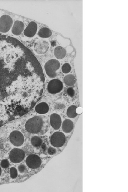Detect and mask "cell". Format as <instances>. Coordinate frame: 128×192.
Masks as SVG:
<instances>
[{"label": "cell", "instance_id": "52a82bcc", "mask_svg": "<svg viewBox=\"0 0 128 192\" xmlns=\"http://www.w3.org/2000/svg\"><path fill=\"white\" fill-rule=\"evenodd\" d=\"M63 87V83L59 79H53L48 83L47 90L50 94H55L62 91Z\"/></svg>", "mask_w": 128, "mask_h": 192}, {"label": "cell", "instance_id": "44dd1931", "mask_svg": "<svg viewBox=\"0 0 128 192\" xmlns=\"http://www.w3.org/2000/svg\"><path fill=\"white\" fill-rule=\"evenodd\" d=\"M71 70L70 65L68 63L64 64L62 66V70L63 73L67 74L70 72Z\"/></svg>", "mask_w": 128, "mask_h": 192}, {"label": "cell", "instance_id": "e0dca14e", "mask_svg": "<svg viewBox=\"0 0 128 192\" xmlns=\"http://www.w3.org/2000/svg\"><path fill=\"white\" fill-rule=\"evenodd\" d=\"M64 81L66 86H71L75 84L76 79L75 76L71 74H70L64 77Z\"/></svg>", "mask_w": 128, "mask_h": 192}, {"label": "cell", "instance_id": "d6986e66", "mask_svg": "<svg viewBox=\"0 0 128 192\" xmlns=\"http://www.w3.org/2000/svg\"><path fill=\"white\" fill-rule=\"evenodd\" d=\"M76 109L77 107L75 105H72L69 107L66 111L68 117L70 118H74L77 116L78 114L76 112Z\"/></svg>", "mask_w": 128, "mask_h": 192}, {"label": "cell", "instance_id": "4fadbf2b", "mask_svg": "<svg viewBox=\"0 0 128 192\" xmlns=\"http://www.w3.org/2000/svg\"><path fill=\"white\" fill-rule=\"evenodd\" d=\"M24 25L23 22L19 20L15 22L12 31L13 34L15 35H19L24 30Z\"/></svg>", "mask_w": 128, "mask_h": 192}, {"label": "cell", "instance_id": "7c38bea8", "mask_svg": "<svg viewBox=\"0 0 128 192\" xmlns=\"http://www.w3.org/2000/svg\"><path fill=\"white\" fill-rule=\"evenodd\" d=\"M50 124L54 129H59L62 124V119L60 115L56 113L51 114L50 117Z\"/></svg>", "mask_w": 128, "mask_h": 192}, {"label": "cell", "instance_id": "5b68a950", "mask_svg": "<svg viewBox=\"0 0 128 192\" xmlns=\"http://www.w3.org/2000/svg\"><path fill=\"white\" fill-rule=\"evenodd\" d=\"M25 154L24 151L19 148H14L11 150L9 153L10 160L14 163H18L24 160Z\"/></svg>", "mask_w": 128, "mask_h": 192}, {"label": "cell", "instance_id": "d4e9b609", "mask_svg": "<svg viewBox=\"0 0 128 192\" xmlns=\"http://www.w3.org/2000/svg\"><path fill=\"white\" fill-rule=\"evenodd\" d=\"M67 93L68 95L71 97H72L75 95V91L72 88H70L68 89Z\"/></svg>", "mask_w": 128, "mask_h": 192}, {"label": "cell", "instance_id": "3957f363", "mask_svg": "<svg viewBox=\"0 0 128 192\" xmlns=\"http://www.w3.org/2000/svg\"><path fill=\"white\" fill-rule=\"evenodd\" d=\"M60 66V64L56 60H50L46 63L45 70L47 75L51 78H54L57 75V71Z\"/></svg>", "mask_w": 128, "mask_h": 192}, {"label": "cell", "instance_id": "2e32d148", "mask_svg": "<svg viewBox=\"0 0 128 192\" xmlns=\"http://www.w3.org/2000/svg\"><path fill=\"white\" fill-rule=\"evenodd\" d=\"M66 55V51L64 48L58 47L55 48L54 55L55 57L58 59H62L65 57Z\"/></svg>", "mask_w": 128, "mask_h": 192}, {"label": "cell", "instance_id": "484cf974", "mask_svg": "<svg viewBox=\"0 0 128 192\" xmlns=\"http://www.w3.org/2000/svg\"><path fill=\"white\" fill-rule=\"evenodd\" d=\"M48 153L50 155H53L56 153V150L53 147H50L48 150Z\"/></svg>", "mask_w": 128, "mask_h": 192}, {"label": "cell", "instance_id": "4316f807", "mask_svg": "<svg viewBox=\"0 0 128 192\" xmlns=\"http://www.w3.org/2000/svg\"><path fill=\"white\" fill-rule=\"evenodd\" d=\"M2 173V170L1 167H0V176H1Z\"/></svg>", "mask_w": 128, "mask_h": 192}, {"label": "cell", "instance_id": "7402d4cb", "mask_svg": "<svg viewBox=\"0 0 128 192\" xmlns=\"http://www.w3.org/2000/svg\"><path fill=\"white\" fill-rule=\"evenodd\" d=\"M11 177L12 179L16 178L17 176V171L16 168L14 167H12L10 170Z\"/></svg>", "mask_w": 128, "mask_h": 192}, {"label": "cell", "instance_id": "8fae6325", "mask_svg": "<svg viewBox=\"0 0 128 192\" xmlns=\"http://www.w3.org/2000/svg\"><path fill=\"white\" fill-rule=\"evenodd\" d=\"M37 24L34 22H32L28 24L24 31V34L25 36L29 37H34L37 32Z\"/></svg>", "mask_w": 128, "mask_h": 192}, {"label": "cell", "instance_id": "cb8c5ba5", "mask_svg": "<svg viewBox=\"0 0 128 192\" xmlns=\"http://www.w3.org/2000/svg\"><path fill=\"white\" fill-rule=\"evenodd\" d=\"M18 170L20 173H24L26 170V167L24 165L22 164L19 166L18 167Z\"/></svg>", "mask_w": 128, "mask_h": 192}, {"label": "cell", "instance_id": "ffe728a7", "mask_svg": "<svg viewBox=\"0 0 128 192\" xmlns=\"http://www.w3.org/2000/svg\"><path fill=\"white\" fill-rule=\"evenodd\" d=\"M32 145L35 147L41 146L42 144V140L40 137L37 136H33L31 140Z\"/></svg>", "mask_w": 128, "mask_h": 192}, {"label": "cell", "instance_id": "ac0fdd59", "mask_svg": "<svg viewBox=\"0 0 128 192\" xmlns=\"http://www.w3.org/2000/svg\"><path fill=\"white\" fill-rule=\"evenodd\" d=\"M52 35L51 30L47 27L42 28L38 32V35L42 38H46L50 37Z\"/></svg>", "mask_w": 128, "mask_h": 192}, {"label": "cell", "instance_id": "ba28073f", "mask_svg": "<svg viewBox=\"0 0 128 192\" xmlns=\"http://www.w3.org/2000/svg\"><path fill=\"white\" fill-rule=\"evenodd\" d=\"M13 24L12 20L8 15H4L0 18V32L6 33L9 31Z\"/></svg>", "mask_w": 128, "mask_h": 192}, {"label": "cell", "instance_id": "277c9868", "mask_svg": "<svg viewBox=\"0 0 128 192\" xmlns=\"http://www.w3.org/2000/svg\"><path fill=\"white\" fill-rule=\"evenodd\" d=\"M66 141L65 134L62 132H56L54 133L51 136L50 142L53 146L56 148L62 147Z\"/></svg>", "mask_w": 128, "mask_h": 192}, {"label": "cell", "instance_id": "7a4b0ae2", "mask_svg": "<svg viewBox=\"0 0 128 192\" xmlns=\"http://www.w3.org/2000/svg\"><path fill=\"white\" fill-rule=\"evenodd\" d=\"M25 127L27 131L31 134L42 135L49 130L50 122L45 116H36L27 120Z\"/></svg>", "mask_w": 128, "mask_h": 192}, {"label": "cell", "instance_id": "9a60e30c", "mask_svg": "<svg viewBox=\"0 0 128 192\" xmlns=\"http://www.w3.org/2000/svg\"><path fill=\"white\" fill-rule=\"evenodd\" d=\"M74 127L73 122L70 119H66L62 125V129L64 132L69 133L72 131Z\"/></svg>", "mask_w": 128, "mask_h": 192}, {"label": "cell", "instance_id": "8992f818", "mask_svg": "<svg viewBox=\"0 0 128 192\" xmlns=\"http://www.w3.org/2000/svg\"><path fill=\"white\" fill-rule=\"evenodd\" d=\"M10 142L16 147L21 146L24 142V137L22 133L18 130H15L10 135Z\"/></svg>", "mask_w": 128, "mask_h": 192}, {"label": "cell", "instance_id": "603a6c76", "mask_svg": "<svg viewBox=\"0 0 128 192\" xmlns=\"http://www.w3.org/2000/svg\"><path fill=\"white\" fill-rule=\"evenodd\" d=\"M1 165V167L3 168H7L9 167V163L8 160L5 159L2 160Z\"/></svg>", "mask_w": 128, "mask_h": 192}, {"label": "cell", "instance_id": "6da1fadb", "mask_svg": "<svg viewBox=\"0 0 128 192\" xmlns=\"http://www.w3.org/2000/svg\"><path fill=\"white\" fill-rule=\"evenodd\" d=\"M32 79L24 53L11 38L0 37V120L26 113Z\"/></svg>", "mask_w": 128, "mask_h": 192}, {"label": "cell", "instance_id": "9c48e42d", "mask_svg": "<svg viewBox=\"0 0 128 192\" xmlns=\"http://www.w3.org/2000/svg\"><path fill=\"white\" fill-rule=\"evenodd\" d=\"M26 162L29 168L36 169L40 167L42 161L39 156L36 155H31L28 156Z\"/></svg>", "mask_w": 128, "mask_h": 192}, {"label": "cell", "instance_id": "5bb4252c", "mask_svg": "<svg viewBox=\"0 0 128 192\" xmlns=\"http://www.w3.org/2000/svg\"><path fill=\"white\" fill-rule=\"evenodd\" d=\"M49 107L48 105L45 102H42L38 104L35 107V110L37 113L44 114L47 113L49 111Z\"/></svg>", "mask_w": 128, "mask_h": 192}, {"label": "cell", "instance_id": "30bf717a", "mask_svg": "<svg viewBox=\"0 0 128 192\" xmlns=\"http://www.w3.org/2000/svg\"><path fill=\"white\" fill-rule=\"evenodd\" d=\"M49 47V44L45 40L38 41L34 45V50L38 54H42L47 53Z\"/></svg>", "mask_w": 128, "mask_h": 192}]
</instances>
